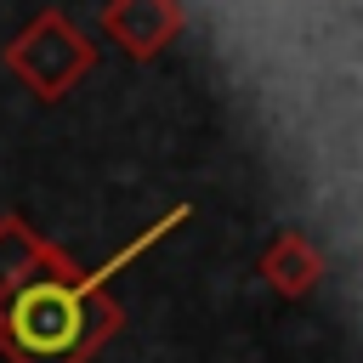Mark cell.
<instances>
[{"instance_id":"cell-2","label":"cell","mask_w":363,"mask_h":363,"mask_svg":"<svg viewBox=\"0 0 363 363\" xmlns=\"http://www.w3.org/2000/svg\"><path fill=\"white\" fill-rule=\"evenodd\" d=\"M6 68H11L40 102H62V96L96 68V45L74 28L68 11L45 6L40 17H28V23L11 34V45H6Z\"/></svg>"},{"instance_id":"cell-4","label":"cell","mask_w":363,"mask_h":363,"mask_svg":"<svg viewBox=\"0 0 363 363\" xmlns=\"http://www.w3.org/2000/svg\"><path fill=\"white\" fill-rule=\"evenodd\" d=\"M323 272H329V261H323V250H318L301 227H284V233L261 250V284H267L272 295H284V301L312 295V289L323 284Z\"/></svg>"},{"instance_id":"cell-3","label":"cell","mask_w":363,"mask_h":363,"mask_svg":"<svg viewBox=\"0 0 363 363\" xmlns=\"http://www.w3.org/2000/svg\"><path fill=\"white\" fill-rule=\"evenodd\" d=\"M102 28L125 57L153 62L187 28V11H182V0H108L102 6Z\"/></svg>"},{"instance_id":"cell-5","label":"cell","mask_w":363,"mask_h":363,"mask_svg":"<svg viewBox=\"0 0 363 363\" xmlns=\"http://www.w3.org/2000/svg\"><path fill=\"white\" fill-rule=\"evenodd\" d=\"M51 267H68V255H62L51 238H40L17 210H6V216H0V301H6L17 284H28L34 272H51Z\"/></svg>"},{"instance_id":"cell-1","label":"cell","mask_w":363,"mask_h":363,"mask_svg":"<svg viewBox=\"0 0 363 363\" xmlns=\"http://www.w3.org/2000/svg\"><path fill=\"white\" fill-rule=\"evenodd\" d=\"M108 272L51 267L17 284L0 301V352L6 363H91L125 323L119 301L108 295Z\"/></svg>"}]
</instances>
